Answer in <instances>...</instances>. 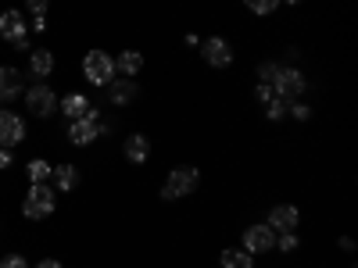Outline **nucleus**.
<instances>
[{
    "label": "nucleus",
    "mask_w": 358,
    "mask_h": 268,
    "mask_svg": "<svg viewBox=\"0 0 358 268\" xmlns=\"http://www.w3.org/2000/svg\"><path fill=\"white\" fill-rule=\"evenodd\" d=\"M62 111L72 118V122H76V118H83L86 111H90V100L83 97V94H69L65 100H62Z\"/></svg>",
    "instance_id": "nucleus-16"
},
{
    "label": "nucleus",
    "mask_w": 358,
    "mask_h": 268,
    "mask_svg": "<svg viewBox=\"0 0 358 268\" xmlns=\"http://www.w3.org/2000/svg\"><path fill=\"white\" fill-rule=\"evenodd\" d=\"M36 268H62V265H57V261H54V258H47V261H40V265H36Z\"/></svg>",
    "instance_id": "nucleus-30"
},
{
    "label": "nucleus",
    "mask_w": 358,
    "mask_h": 268,
    "mask_svg": "<svg viewBox=\"0 0 358 268\" xmlns=\"http://www.w3.org/2000/svg\"><path fill=\"white\" fill-rule=\"evenodd\" d=\"M265 107H268V118H283L287 114V104L283 100H268Z\"/></svg>",
    "instance_id": "nucleus-24"
},
{
    "label": "nucleus",
    "mask_w": 358,
    "mask_h": 268,
    "mask_svg": "<svg viewBox=\"0 0 358 268\" xmlns=\"http://www.w3.org/2000/svg\"><path fill=\"white\" fill-rule=\"evenodd\" d=\"M83 75L97 86H108L115 79V57H108L104 50H90L83 57Z\"/></svg>",
    "instance_id": "nucleus-4"
},
{
    "label": "nucleus",
    "mask_w": 358,
    "mask_h": 268,
    "mask_svg": "<svg viewBox=\"0 0 358 268\" xmlns=\"http://www.w3.org/2000/svg\"><path fill=\"white\" fill-rule=\"evenodd\" d=\"M276 72H280V65H276V61H265V65L258 68V79H262V86H273Z\"/></svg>",
    "instance_id": "nucleus-21"
},
{
    "label": "nucleus",
    "mask_w": 358,
    "mask_h": 268,
    "mask_svg": "<svg viewBox=\"0 0 358 268\" xmlns=\"http://www.w3.org/2000/svg\"><path fill=\"white\" fill-rule=\"evenodd\" d=\"M0 268H29V265H25V258L11 254V258H4V261H0Z\"/></svg>",
    "instance_id": "nucleus-27"
},
{
    "label": "nucleus",
    "mask_w": 358,
    "mask_h": 268,
    "mask_svg": "<svg viewBox=\"0 0 358 268\" xmlns=\"http://www.w3.org/2000/svg\"><path fill=\"white\" fill-rule=\"evenodd\" d=\"M305 94V75L297 72V68H280L276 79H273V97L276 100H294V97H301Z\"/></svg>",
    "instance_id": "nucleus-5"
},
{
    "label": "nucleus",
    "mask_w": 358,
    "mask_h": 268,
    "mask_svg": "<svg viewBox=\"0 0 358 268\" xmlns=\"http://www.w3.org/2000/svg\"><path fill=\"white\" fill-rule=\"evenodd\" d=\"M25 107H29V114L47 118V114L57 107L54 89H50V86H29V89H25Z\"/></svg>",
    "instance_id": "nucleus-7"
},
{
    "label": "nucleus",
    "mask_w": 358,
    "mask_h": 268,
    "mask_svg": "<svg viewBox=\"0 0 358 268\" xmlns=\"http://www.w3.org/2000/svg\"><path fill=\"white\" fill-rule=\"evenodd\" d=\"M294 118H297V122H308V118H312V107L308 104H294V111H290Z\"/></svg>",
    "instance_id": "nucleus-25"
},
{
    "label": "nucleus",
    "mask_w": 358,
    "mask_h": 268,
    "mask_svg": "<svg viewBox=\"0 0 358 268\" xmlns=\"http://www.w3.org/2000/svg\"><path fill=\"white\" fill-rule=\"evenodd\" d=\"M25 172H29V179H33V186L47 183V179L54 175V168H50L47 161H40V158H36V161H29V168H25Z\"/></svg>",
    "instance_id": "nucleus-20"
},
{
    "label": "nucleus",
    "mask_w": 358,
    "mask_h": 268,
    "mask_svg": "<svg viewBox=\"0 0 358 268\" xmlns=\"http://www.w3.org/2000/svg\"><path fill=\"white\" fill-rule=\"evenodd\" d=\"M25 140V126L22 118L11 114V111H0V151H11L15 143Z\"/></svg>",
    "instance_id": "nucleus-8"
},
{
    "label": "nucleus",
    "mask_w": 358,
    "mask_h": 268,
    "mask_svg": "<svg viewBox=\"0 0 358 268\" xmlns=\"http://www.w3.org/2000/svg\"><path fill=\"white\" fill-rule=\"evenodd\" d=\"M108 133V126L101 122V111L97 107H90L83 118H76V122H69V140L76 143V147H86V143H94L97 136H104Z\"/></svg>",
    "instance_id": "nucleus-1"
},
{
    "label": "nucleus",
    "mask_w": 358,
    "mask_h": 268,
    "mask_svg": "<svg viewBox=\"0 0 358 268\" xmlns=\"http://www.w3.org/2000/svg\"><path fill=\"white\" fill-rule=\"evenodd\" d=\"M29 11H33L36 18H43V11H47V4H43V0H29Z\"/></svg>",
    "instance_id": "nucleus-28"
},
{
    "label": "nucleus",
    "mask_w": 358,
    "mask_h": 268,
    "mask_svg": "<svg viewBox=\"0 0 358 268\" xmlns=\"http://www.w3.org/2000/svg\"><path fill=\"white\" fill-rule=\"evenodd\" d=\"M0 36L8 43H15L18 50H29V25L22 18V11H4L0 15Z\"/></svg>",
    "instance_id": "nucleus-6"
},
{
    "label": "nucleus",
    "mask_w": 358,
    "mask_h": 268,
    "mask_svg": "<svg viewBox=\"0 0 358 268\" xmlns=\"http://www.w3.org/2000/svg\"><path fill=\"white\" fill-rule=\"evenodd\" d=\"M11 165V151H0V168H8Z\"/></svg>",
    "instance_id": "nucleus-29"
},
{
    "label": "nucleus",
    "mask_w": 358,
    "mask_h": 268,
    "mask_svg": "<svg viewBox=\"0 0 358 268\" xmlns=\"http://www.w3.org/2000/svg\"><path fill=\"white\" fill-rule=\"evenodd\" d=\"M22 97V72L18 68H0V100Z\"/></svg>",
    "instance_id": "nucleus-13"
},
{
    "label": "nucleus",
    "mask_w": 358,
    "mask_h": 268,
    "mask_svg": "<svg viewBox=\"0 0 358 268\" xmlns=\"http://www.w3.org/2000/svg\"><path fill=\"white\" fill-rule=\"evenodd\" d=\"M204 61L212 65V68H226V65L233 61L229 43H226V40H219V36H215V40H208V43H204Z\"/></svg>",
    "instance_id": "nucleus-11"
},
{
    "label": "nucleus",
    "mask_w": 358,
    "mask_h": 268,
    "mask_svg": "<svg viewBox=\"0 0 358 268\" xmlns=\"http://www.w3.org/2000/svg\"><path fill=\"white\" fill-rule=\"evenodd\" d=\"M29 68H33V75H50V68H54V54L50 50H33V61H29Z\"/></svg>",
    "instance_id": "nucleus-18"
},
{
    "label": "nucleus",
    "mask_w": 358,
    "mask_h": 268,
    "mask_svg": "<svg viewBox=\"0 0 358 268\" xmlns=\"http://www.w3.org/2000/svg\"><path fill=\"white\" fill-rule=\"evenodd\" d=\"M115 68H118V72H126V75H136V72L143 68V57H140L136 50H126V54H118Z\"/></svg>",
    "instance_id": "nucleus-19"
},
{
    "label": "nucleus",
    "mask_w": 358,
    "mask_h": 268,
    "mask_svg": "<svg viewBox=\"0 0 358 268\" xmlns=\"http://www.w3.org/2000/svg\"><path fill=\"white\" fill-rule=\"evenodd\" d=\"M255 15H268V11H276V0H251L248 4Z\"/></svg>",
    "instance_id": "nucleus-22"
},
{
    "label": "nucleus",
    "mask_w": 358,
    "mask_h": 268,
    "mask_svg": "<svg viewBox=\"0 0 358 268\" xmlns=\"http://www.w3.org/2000/svg\"><path fill=\"white\" fill-rule=\"evenodd\" d=\"M255 97H258L262 104H268V100H276V97H273V86H262V82H258V89H255Z\"/></svg>",
    "instance_id": "nucleus-26"
},
{
    "label": "nucleus",
    "mask_w": 358,
    "mask_h": 268,
    "mask_svg": "<svg viewBox=\"0 0 358 268\" xmlns=\"http://www.w3.org/2000/svg\"><path fill=\"white\" fill-rule=\"evenodd\" d=\"M54 183H57V190H76L79 186V168L76 165H57L54 168Z\"/></svg>",
    "instance_id": "nucleus-15"
},
{
    "label": "nucleus",
    "mask_w": 358,
    "mask_h": 268,
    "mask_svg": "<svg viewBox=\"0 0 358 268\" xmlns=\"http://www.w3.org/2000/svg\"><path fill=\"white\" fill-rule=\"evenodd\" d=\"M297 222H301V215H297V207H290V204H280V207H273L268 211V229L273 232H294L297 229Z\"/></svg>",
    "instance_id": "nucleus-10"
},
{
    "label": "nucleus",
    "mask_w": 358,
    "mask_h": 268,
    "mask_svg": "<svg viewBox=\"0 0 358 268\" xmlns=\"http://www.w3.org/2000/svg\"><path fill=\"white\" fill-rule=\"evenodd\" d=\"M276 244H280V251L290 254V251H297V236H294V232H280V240H276Z\"/></svg>",
    "instance_id": "nucleus-23"
},
{
    "label": "nucleus",
    "mask_w": 358,
    "mask_h": 268,
    "mask_svg": "<svg viewBox=\"0 0 358 268\" xmlns=\"http://www.w3.org/2000/svg\"><path fill=\"white\" fill-rule=\"evenodd\" d=\"M147 154H151V143H147V136H129L126 140V158L133 161V165H143L147 161Z\"/></svg>",
    "instance_id": "nucleus-14"
},
{
    "label": "nucleus",
    "mask_w": 358,
    "mask_h": 268,
    "mask_svg": "<svg viewBox=\"0 0 358 268\" xmlns=\"http://www.w3.org/2000/svg\"><path fill=\"white\" fill-rule=\"evenodd\" d=\"M273 247H276V232L268 229V225L244 229V251L248 254H265V251H273Z\"/></svg>",
    "instance_id": "nucleus-9"
},
{
    "label": "nucleus",
    "mask_w": 358,
    "mask_h": 268,
    "mask_svg": "<svg viewBox=\"0 0 358 268\" xmlns=\"http://www.w3.org/2000/svg\"><path fill=\"white\" fill-rule=\"evenodd\" d=\"M108 97H111V104L126 107L129 100H136V82L133 79H111L108 82Z\"/></svg>",
    "instance_id": "nucleus-12"
},
{
    "label": "nucleus",
    "mask_w": 358,
    "mask_h": 268,
    "mask_svg": "<svg viewBox=\"0 0 358 268\" xmlns=\"http://www.w3.org/2000/svg\"><path fill=\"white\" fill-rule=\"evenodd\" d=\"M222 268H255V258L248 251H222Z\"/></svg>",
    "instance_id": "nucleus-17"
},
{
    "label": "nucleus",
    "mask_w": 358,
    "mask_h": 268,
    "mask_svg": "<svg viewBox=\"0 0 358 268\" xmlns=\"http://www.w3.org/2000/svg\"><path fill=\"white\" fill-rule=\"evenodd\" d=\"M54 211V190L47 186V183H40V186H29V193H25V200H22V215L25 218H47Z\"/></svg>",
    "instance_id": "nucleus-3"
},
{
    "label": "nucleus",
    "mask_w": 358,
    "mask_h": 268,
    "mask_svg": "<svg viewBox=\"0 0 358 268\" xmlns=\"http://www.w3.org/2000/svg\"><path fill=\"white\" fill-rule=\"evenodd\" d=\"M197 183H201V172L190 168V165H179V168H172L169 183L162 186V200H179V197H187V193L197 190Z\"/></svg>",
    "instance_id": "nucleus-2"
}]
</instances>
